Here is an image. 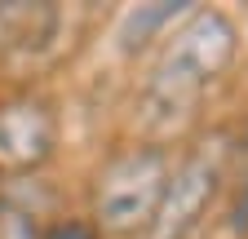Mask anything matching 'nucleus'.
<instances>
[{
  "label": "nucleus",
  "mask_w": 248,
  "mask_h": 239,
  "mask_svg": "<svg viewBox=\"0 0 248 239\" xmlns=\"http://www.w3.org/2000/svg\"><path fill=\"white\" fill-rule=\"evenodd\" d=\"M239 45V27L226 9L195 5L151 53L129 102V137L182 151V142L200 124L208 89L235 67Z\"/></svg>",
  "instance_id": "obj_1"
},
{
  "label": "nucleus",
  "mask_w": 248,
  "mask_h": 239,
  "mask_svg": "<svg viewBox=\"0 0 248 239\" xmlns=\"http://www.w3.org/2000/svg\"><path fill=\"white\" fill-rule=\"evenodd\" d=\"M173 155L177 151H169V146L138 142V137H124L102 151L84 186L89 195L84 213L107 239H138L146 230L155 204L164 195V182L173 173Z\"/></svg>",
  "instance_id": "obj_2"
},
{
  "label": "nucleus",
  "mask_w": 248,
  "mask_h": 239,
  "mask_svg": "<svg viewBox=\"0 0 248 239\" xmlns=\"http://www.w3.org/2000/svg\"><path fill=\"white\" fill-rule=\"evenodd\" d=\"M239 155V142L222 129L200 133L173 155V173L164 182V195L138 239H195V230L208 222L213 204L226 195L231 160Z\"/></svg>",
  "instance_id": "obj_3"
},
{
  "label": "nucleus",
  "mask_w": 248,
  "mask_h": 239,
  "mask_svg": "<svg viewBox=\"0 0 248 239\" xmlns=\"http://www.w3.org/2000/svg\"><path fill=\"white\" fill-rule=\"evenodd\" d=\"M62 146V111L36 84L0 93V182L36 177Z\"/></svg>",
  "instance_id": "obj_4"
},
{
  "label": "nucleus",
  "mask_w": 248,
  "mask_h": 239,
  "mask_svg": "<svg viewBox=\"0 0 248 239\" xmlns=\"http://www.w3.org/2000/svg\"><path fill=\"white\" fill-rule=\"evenodd\" d=\"M67 31V14L58 5L0 0V75L22 80L58 58V40Z\"/></svg>",
  "instance_id": "obj_5"
},
{
  "label": "nucleus",
  "mask_w": 248,
  "mask_h": 239,
  "mask_svg": "<svg viewBox=\"0 0 248 239\" xmlns=\"http://www.w3.org/2000/svg\"><path fill=\"white\" fill-rule=\"evenodd\" d=\"M195 5L191 0H151V5H129L115 22V53L124 62H133V58H151L169 40V31L191 14Z\"/></svg>",
  "instance_id": "obj_6"
},
{
  "label": "nucleus",
  "mask_w": 248,
  "mask_h": 239,
  "mask_svg": "<svg viewBox=\"0 0 248 239\" xmlns=\"http://www.w3.org/2000/svg\"><path fill=\"white\" fill-rule=\"evenodd\" d=\"M222 230L231 239H248V164L226 182V208H222Z\"/></svg>",
  "instance_id": "obj_7"
},
{
  "label": "nucleus",
  "mask_w": 248,
  "mask_h": 239,
  "mask_svg": "<svg viewBox=\"0 0 248 239\" xmlns=\"http://www.w3.org/2000/svg\"><path fill=\"white\" fill-rule=\"evenodd\" d=\"M40 239H107L89 213H53L40 226Z\"/></svg>",
  "instance_id": "obj_8"
},
{
  "label": "nucleus",
  "mask_w": 248,
  "mask_h": 239,
  "mask_svg": "<svg viewBox=\"0 0 248 239\" xmlns=\"http://www.w3.org/2000/svg\"><path fill=\"white\" fill-rule=\"evenodd\" d=\"M235 142H239V155H248V124H244V133H239Z\"/></svg>",
  "instance_id": "obj_9"
}]
</instances>
